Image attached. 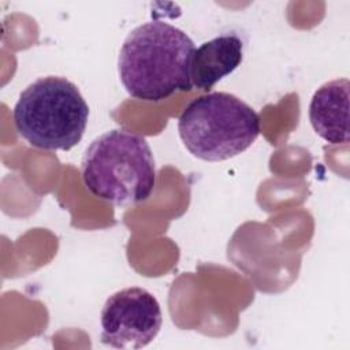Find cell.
I'll return each mask as SVG.
<instances>
[{
	"label": "cell",
	"mask_w": 350,
	"mask_h": 350,
	"mask_svg": "<svg viewBox=\"0 0 350 350\" xmlns=\"http://www.w3.org/2000/svg\"><path fill=\"white\" fill-rule=\"evenodd\" d=\"M18 134L44 150H70L83 137L89 105L71 81L48 75L21 94L12 111Z\"/></svg>",
	"instance_id": "3"
},
{
	"label": "cell",
	"mask_w": 350,
	"mask_h": 350,
	"mask_svg": "<svg viewBox=\"0 0 350 350\" xmlns=\"http://www.w3.org/2000/svg\"><path fill=\"white\" fill-rule=\"evenodd\" d=\"M243 60V41L235 33L220 34L197 46L191 56L190 78L198 90H211L234 72Z\"/></svg>",
	"instance_id": "6"
},
{
	"label": "cell",
	"mask_w": 350,
	"mask_h": 350,
	"mask_svg": "<svg viewBox=\"0 0 350 350\" xmlns=\"http://www.w3.org/2000/svg\"><path fill=\"white\" fill-rule=\"evenodd\" d=\"M261 131L258 113L239 97L212 92L191 100L178 119L186 149L204 161H223L245 152Z\"/></svg>",
	"instance_id": "4"
},
{
	"label": "cell",
	"mask_w": 350,
	"mask_h": 350,
	"mask_svg": "<svg viewBox=\"0 0 350 350\" xmlns=\"http://www.w3.org/2000/svg\"><path fill=\"white\" fill-rule=\"evenodd\" d=\"M349 89L347 78L325 82L313 93L309 104L313 130L334 145L349 142Z\"/></svg>",
	"instance_id": "7"
},
{
	"label": "cell",
	"mask_w": 350,
	"mask_h": 350,
	"mask_svg": "<svg viewBox=\"0 0 350 350\" xmlns=\"http://www.w3.org/2000/svg\"><path fill=\"white\" fill-rule=\"evenodd\" d=\"M196 46L179 27L150 21L124 38L118 72L124 90L141 101H161L193 88L190 63Z\"/></svg>",
	"instance_id": "1"
},
{
	"label": "cell",
	"mask_w": 350,
	"mask_h": 350,
	"mask_svg": "<svg viewBox=\"0 0 350 350\" xmlns=\"http://www.w3.org/2000/svg\"><path fill=\"white\" fill-rule=\"evenodd\" d=\"M161 324L157 298L142 287H126L107 298L100 313V339L115 349H142L157 336Z\"/></svg>",
	"instance_id": "5"
},
{
	"label": "cell",
	"mask_w": 350,
	"mask_h": 350,
	"mask_svg": "<svg viewBox=\"0 0 350 350\" xmlns=\"http://www.w3.org/2000/svg\"><path fill=\"white\" fill-rule=\"evenodd\" d=\"M81 174L93 196L118 206L148 200L156 185L148 141L126 129H112L93 139L83 153Z\"/></svg>",
	"instance_id": "2"
}]
</instances>
